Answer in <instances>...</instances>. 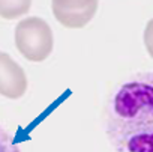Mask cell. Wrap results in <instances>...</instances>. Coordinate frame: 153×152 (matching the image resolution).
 Returning <instances> with one entry per match:
<instances>
[{
  "mask_svg": "<svg viewBox=\"0 0 153 152\" xmlns=\"http://www.w3.org/2000/svg\"><path fill=\"white\" fill-rule=\"evenodd\" d=\"M32 0H0V17L15 20L30 11Z\"/></svg>",
  "mask_w": 153,
  "mask_h": 152,
  "instance_id": "5",
  "label": "cell"
},
{
  "mask_svg": "<svg viewBox=\"0 0 153 152\" xmlns=\"http://www.w3.org/2000/svg\"><path fill=\"white\" fill-rule=\"evenodd\" d=\"M144 45L149 53V56L153 59V18L147 23L144 30Z\"/></svg>",
  "mask_w": 153,
  "mask_h": 152,
  "instance_id": "7",
  "label": "cell"
},
{
  "mask_svg": "<svg viewBox=\"0 0 153 152\" xmlns=\"http://www.w3.org/2000/svg\"><path fill=\"white\" fill-rule=\"evenodd\" d=\"M27 89L24 69L6 53L0 51V95L11 100L21 98Z\"/></svg>",
  "mask_w": 153,
  "mask_h": 152,
  "instance_id": "4",
  "label": "cell"
},
{
  "mask_svg": "<svg viewBox=\"0 0 153 152\" xmlns=\"http://www.w3.org/2000/svg\"><path fill=\"white\" fill-rule=\"evenodd\" d=\"M51 9L62 26L81 29L93 20L98 0H51Z\"/></svg>",
  "mask_w": 153,
  "mask_h": 152,
  "instance_id": "3",
  "label": "cell"
},
{
  "mask_svg": "<svg viewBox=\"0 0 153 152\" xmlns=\"http://www.w3.org/2000/svg\"><path fill=\"white\" fill-rule=\"evenodd\" d=\"M15 45L27 60L42 62L53 51V30L45 20L29 17L15 27Z\"/></svg>",
  "mask_w": 153,
  "mask_h": 152,
  "instance_id": "2",
  "label": "cell"
},
{
  "mask_svg": "<svg viewBox=\"0 0 153 152\" xmlns=\"http://www.w3.org/2000/svg\"><path fill=\"white\" fill-rule=\"evenodd\" d=\"M105 128L117 152H153V72L134 75L113 94Z\"/></svg>",
  "mask_w": 153,
  "mask_h": 152,
  "instance_id": "1",
  "label": "cell"
},
{
  "mask_svg": "<svg viewBox=\"0 0 153 152\" xmlns=\"http://www.w3.org/2000/svg\"><path fill=\"white\" fill-rule=\"evenodd\" d=\"M0 152H20L14 137L0 125Z\"/></svg>",
  "mask_w": 153,
  "mask_h": 152,
  "instance_id": "6",
  "label": "cell"
}]
</instances>
